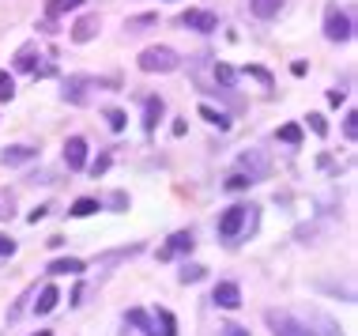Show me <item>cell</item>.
Segmentation results:
<instances>
[{
    "mask_svg": "<svg viewBox=\"0 0 358 336\" xmlns=\"http://www.w3.org/2000/svg\"><path fill=\"white\" fill-rule=\"evenodd\" d=\"M136 64H140V72H148V76H155V72L166 76V72H178L181 57H178V50H170V46H148V50H140Z\"/></svg>",
    "mask_w": 358,
    "mask_h": 336,
    "instance_id": "6da1fadb",
    "label": "cell"
},
{
    "mask_svg": "<svg viewBox=\"0 0 358 336\" xmlns=\"http://www.w3.org/2000/svg\"><path fill=\"white\" fill-rule=\"evenodd\" d=\"M324 38L328 42H351L355 38V19L351 12H340V8H332L324 19Z\"/></svg>",
    "mask_w": 358,
    "mask_h": 336,
    "instance_id": "7a4b0ae2",
    "label": "cell"
},
{
    "mask_svg": "<svg viewBox=\"0 0 358 336\" xmlns=\"http://www.w3.org/2000/svg\"><path fill=\"white\" fill-rule=\"evenodd\" d=\"M181 27H189V31H196V34H215L219 15L208 12V8H189V12H181Z\"/></svg>",
    "mask_w": 358,
    "mask_h": 336,
    "instance_id": "3957f363",
    "label": "cell"
},
{
    "mask_svg": "<svg viewBox=\"0 0 358 336\" xmlns=\"http://www.w3.org/2000/svg\"><path fill=\"white\" fill-rule=\"evenodd\" d=\"M99 31H102V19L94 15V12H87V15H80V19L69 27V38H72L76 46H87L91 38H99Z\"/></svg>",
    "mask_w": 358,
    "mask_h": 336,
    "instance_id": "277c9868",
    "label": "cell"
},
{
    "mask_svg": "<svg viewBox=\"0 0 358 336\" xmlns=\"http://www.w3.org/2000/svg\"><path fill=\"white\" fill-rule=\"evenodd\" d=\"M253 208H245V204H234V208H227V212L219 216V234L222 238H238L241 234V227H245V219Z\"/></svg>",
    "mask_w": 358,
    "mask_h": 336,
    "instance_id": "5b68a950",
    "label": "cell"
},
{
    "mask_svg": "<svg viewBox=\"0 0 358 336\" xmlns=\"http://www.w3.org/2000/svg\"><path fill=\"white\" fill-rule=\"evenodd\" d=\"M192 246H196V238H192V230H173V234H170V242L159 249V261H173V257L189 253Z\"/></svg>",
    "mask_w": 358,
    "mask_h": 336,
    "instance_id": "8992f818",
    "label": "cell"
},
{
    "mask_svg": "<svg viewBox=\"0 0 358 336\" xmlns=\"http://www.w3.org/2000/svg\"><path fill=\"white\" fill-rule=\"evenodd\" d=\"M268 325H272L275 336H313V332H306L302 321H294L290 314H279V310H268Z\"/></svg>",
    "mask_w": 358,
    "mask_h": 336,
    "instance_id": "52a82bcc",
    "label": "cell"
},
{
    "mask_svg": "<svg viewBox=\"0 0 358 336\" xmlns=\"http://www.w3.org/2000/svg\"><path fill=\"white\" fill-rule=\"evenodd\" d=\"M211 302H215L219 310H238V306H241V287L230 284V280L215 284V291H211Z\"/></svg>",
    "mask_w": 358,
    "mask_h": 336,
    "instance_id": "ba28073f",
    "label": "cell"
},
{
    "mask_svg": "<svg viewBox=\"0 0 358 336\" xmlns=\"http://www.w3.org/2000/svg\"><path fill=\"white\" fill-rule=\"evenodd\" d=\"M38 159V148H31V144H8L4 151H0V162L4 167H27V162Z\"/></svg>",
    "mask_w": 358,
    "mask_h": 336,
    "instance_id": "9c48e42d",
    "label": "cell"
},
{
    "mask_svg": "<svg viewBox=\"0 0 358 336\" xmlns=\"http://www.w3.org/2000/svg\"><path fill=\"white\" fill-rule=\"evenodd\" d=\"M91 76H69V80H64V102H72V106H83L87 102V88H91Z\"/></svg>",
    "mask_w": 358,
    "mask_h": 336,
    "instance_id": "30bf717a",
    "label": "cell"
},
{
    "mask_svg": "<svg viewBox=\"0 0 358 336\" xmlns=\"http://www.w3.org/2000/svg\"><path fill=\"white\" fill-rule=\"evenodd\" d=\"M64 167H69V170H83L87 167V140L83 136H69V140H64Z\"/></svg>",
    "mask_w": 358,
    "mask_h": 336,
    "instance_id": "8fae6325",
    "label": "cell"
},
{
    "mask_svg": "<svg viewBox=\"0 0 358 336\" xmlns=\"http://www.w3.org/2000/svg\"><path fill=\"white\" fill-rule=\"evenodd\" d=\"M162 113H166V102L159 99V94H151V99H143V132H151L159 129V121H162Z\"/></svg>",
    "mask_w": 358,
    "mask_h": 336,
    "instance_id": "7c38bea8",
    "label": "cell"
},
{
    "mask_svg": "<svg viewBox=\"0 0 358 336\" xmlns=\"http://www.w3.org/2000/svg\"><path fill=\"white\" fill-rule=\"evenodd\" d=\"M12 69H15V72H34V69H38V42L19 46L15 57H12Z\"/></svg>",
    "mask_w": 358,
    "mask_h": 336,
    "instance_id": "4fadbf2b",
    "label": "cell"
},
{
    "mask_svg": "<svg viewBox=\"0 0 358 336\" xmlns=\"http://www.w3.org/2000/svg\"><path fill=\"white\" fill-rule=\"evenodd\" d=\"M83 0H45V19H64L69 12H80Z\"/></svg>",
    "mask_w": 358,
    "mask_h": 336,
    "instance_id": "5bb4252c",
    "label": "cell"
},
{
    "mask_svg": "<svg viewBox=\"0 0 358 336\" xmlns=\"http://www.w3.org/2000/svg\"><path fill=\"white\" fill-rule=\"evenodd\" d=\"M57 302H61V291H57L53 284H45L42 295H38V302H34V314H53Z\"/></svg>",
    "mask_w": 358,
    "mask_h": 336,
    "instance_id": "9a60e30c",
    "label": "cell"
},
{
    "mask_svg": "<svg viewBox=\"0 0 358 336\" xmlns=\"http://www.w3.org/2000/svg\"><path fill=\"white\" fill-rule=\"evenodd\" d=\"M249 12L257 19H275L283 12V0H249Z\"/></svg>",
    "mask_w": 358,
    "mask_h": 336,
    "instance_id": "2e32d148",
    "label": "cell"
},
{
    "mask_svg": "<svg viewBox=\"0 0 358 336\" xmlns=\"http://www.w3.org/2000/svg\"><path fill=\"white\" fill-rule=\"evenodd\" d=\"M200 118H204L208 125H215V129H222V132H227L230 129V113L227 110H215V106H208V102H200Z\"/></svg>",
    "mask_w": 358,
    "mask_h": 336,
    "instance_id": "e0dca14e",
    "label": "cell"
},
{
    "mask_svg": "<svg viewBox=\"0 0 358 336\" xmlns=\"http://www.w3.org/2000/svg\"><path fill=\"white\" fill-rule=\"evenodd\" d=\"M50 272L53 276H80L83 272V261H80V257H61V261L50 265Z\"/></svg>",
    "mask_w": 358,
    "mask_h": 336,
    "instance_id": "ac0fdd59",
    "label": "cell"
},
{
    "mask_svg": "<svg viewBox=\"0 0 358 336\" xmlns=\"http://www.w3.org/2000/svg\"><path fill=\"white\" fill-rule=\"evenodd\" d=\"M155 321H159V325H155L151 336H178V321H173L170 310H159V314H155Z\"/></svg>",
    "mask_w": 358,
    "mask_h": 336,
    "instance_id": "d6986e66",
    "label": "cell"
},
{
    "mask_svg": "<svg viewBox=\"0 0 358 336\" xmlns=\"http://www.w3.org/2000/svg\"><path fill=\"white\" fill-rule=\"evenodd\" d=\"M94 212H102V204H99V200H94V197H80V200L72 204V212H69V216H76V219H87V216H94Z\"/></svg>",
    "mask_w": 358,
    "mask_h": 336,
    "instance_id": "ffe728a7",
    "label": "cell"
},
{
    "mask_svg": "<svg viewBox=\"0 0 358 336\" xmlns=\"http://www.w3.org/2000/svg\"><path fill=\"white\" fill-rule=\"evenodd\" d=\"M102 118H106V125H110L113 132H124V125H129V113H124L121 106H106Z\"/></svg>",
    "mask_w": 358,
    "mask_h": 336,
    "instance_id": "44dd1931",
    "label": "cell"
},
{
    "mask_svg": "<svg viewBox=\"0 0 358 336\" xmlns=\"http://www.w3.org/2000/svg\"><path fill=\"white\" fill-rule=\"evenodd\" d=\"M155 23H159V12H143V15L124 19V31H129V34H136V31H143V27H155Z\"/></svg>",
    "mask_w": 358,
    "mask_h": 336,
    "instance_id": "7402d4cb",
    "label": "cell"
},
{
    "mask_svg": "<svg viewBox=\"0 0 358 336\" xmlns=\"http://www.w3.org/2000/svg\"><path fill=\"white\" fill-rule=\"evenodd\" d=\"M222 186H227L230 193H241V189H249V186H253V174H245V170H238V174H230L227 181H222Z\"/></svg>",
    "mask_w": 358,
    "mask_h": 336,
    "instance_id": "603a6c76",
    "label": "cell"
},
{
    "mask_svg": "<svg viewBox=\"0 0 358 336\" xmlns=\"http://www.w3.org/2000/svg\"><path fill=\"white\" fill-rule=\"evenodd\" d=\"M15 99V76L0 69V102H12Z\"/></svg>",
    "mask_w": 358,
    "mask_h": 336,
    "instance_id": "cb8c5ba5",
    "label": "cell"
},
{
    "mask_svg": "<svg viewBox=\"0 0 358 336\" xmlns=\"http://www.w3.org/2000/svg\"><path fill=\"white\" fill-rule=\"evenodd\" d=\"M279 140L283 144H290V148H298V144H302V125H283V129H279Z\"/></svg>",
    "mask_w": 358,
    "mask_h": 336,
    "instance_id": "d4e9b609",
    "label": "cell"
},
{
    "mask_svg": "<svg viewBox=\"0 0 358 336\" xmlns=\"http://www.w3.org/2000/svg\"><path fill=\"white\" fill-rule=\"evenodd\" d=\"M204 272H208L204 265H185V268H181V284H196V280H204Z\"/></svg>",
    "mask_w": 358,
    "mask_h": 336,
    "instance_id": "484cf974",
    "label": "cell"
},
{
    "mask_svg": "<svg viewBox=\"0 0 358 336\" xmlns=\"http://www.w3.org/2000/svg\"><path fill=\"white\" fill-rule=\"evenodd\" d=\"M215 80L222 83V88H234V80H238V72L230 69V64H215Z\"/></svg>",
    "mask_w": 358,
    "mask_h": 336,
    "instance_id": "4316f807",
    "label": "cell"
},
{
    "mask_svg": "<svg viewBox=\"0 0 358 336\" xmlns=\"http://www.w3.org/2000/svg\"><path fill=\"white\" fill-rule=\"evenodd\" d=\"M309 129H313L317 132V136H328V121H324V113H309Z\"/></svg>",
    "mask_w": 358,
    "mask_h": 336,
    "instance_id": "83f0119b",
    "label": "cell"
},
{
    "mask_svg": "<svg viewBox=\"0 0 358 336\" xmlns=\"http://www.w3.org/2000/svg\"><path fill=\"white\" fill-rule=\"evenodd\" d=\"M343 136H347V140H355V136H358V113H355V110L343 118Z\"/></svg>",
    "mask_w": 358,
    "mask_h": 336,
    "instance_id": "f1b7e54d",
    "label": "cell"
},
{
    "mask_svg": "<svg viewBox=\"0 0 358 336\" xmlns=\"http://www.w3.org/2000/svg\"><path fill=\"white\" fill-rule=\"evenodd\" d=\"M245 72H249V76H257V80H260V83H264V88H268V91H272V83H275V80H272V72H268V69H257V64H249V69H245Z\"/></svg>",
    "mask_w": 358,
    "mask_h": 336,
    "instance_id": "f546056e",
    "label": "cell"
},
{
    "mask_svg": "<svg viewBox=\"0 0 358 336\" xmlns=\"http://www.w3.org/2000/svg\"><path fill=\"white\" fill-rule=\"evenodd\" d=\"M110 162H113V155H99V159L91 162V174H94V178L106 174V170H110Z\"/></svg>",
    "mask_w": 358,
    "mask_h": 336,
    "instance_id": "4dcf8cb0",
    "label": "cell"
},
{
    "mask_svg": "<svg viewBox=\"0 0 358 336\" xmlns=\"http://www.w3.org/2000/svg\"><path fill=\"white\" fill-rule=\"evenodd\" d=\"M12 253H15V242L4 234V230H0V257H12Z\"/></svg>",
    "mask_w": 358,
    "mask_h": 336,
    "instance_id": "1f68e13d",
    "label": "cell"
},
{
    "mask_svg": "<svg viewBox=\"0 0 358 336\" xmlns=\"http://www.w3.org/2000/svg\"><path fill=\"white\" fill-rule=\"evenodd\" d=\"M343 99H347V91H340V88L328 91V106H343Z\"/></svg>",
    "mask_w": 358,
    "mask_h": 336,
    "instance_id": "d6a6232c",
    "label": "cell"
},
{
    "mask_svg": "<svg viewBox=\"0 0 358 336\" xmlns=\"http://www.w3.org/2000/svg\"><path fill=\"white\" fill-rule=\"evenodd\" d=\"M45 216H50V204H42V208H34V212H31V216H27V219H31V223H38V219H45Z\"/></svg>",
    "mask_w": 358,
    "mask_h": 336,
    "instance_id": "836d02e7",
    "label": "cell"
},
{
    "mask_svg": "<svg viewBox=\"0 0 358 336\" xmlns=\"http://www.w3.org/2000/svg\"><path fill=\"white\" fill-rule=\"evenodd\" d=\"M290 72H294V76H306L309 64H306V61H294V64H290Z\"/></svg>",
    "mask_w": 358,
    "mask_h": 336,
    "instance_id": "e575fe53",
    "label": "cell"
},
{
    "mask_svg": "<svg viewBox=\"0 0 358 336\" xmlns=\"http://www.w3.org/2000/svg\"><path fill=\"white\" fill-rule=\"evenodd\" d=\"M222 332H227V336H249L245 329H241V325H227V329H222Z\"/></svg>",
    "mask_w": 358,
    "mask_h": 336,
    "instance_id": "d590c367",
    "label": "cell"
},
{
    "mask_svg": "<svg viewBox=\"0 0 358 336\" xmlns=\"http://www.w3.org/2000/svg\"><path fill=\"white\" fill-rule=\"evenodd\" d=\"M34 336H53V332H45V329H42V332H34Z\"/></svg>",
    "mask_w": 358,
    "mask_h": 336,
    "instance_id": "8d00e7d4",
    "label": "cell"
}]
</instances>
